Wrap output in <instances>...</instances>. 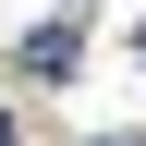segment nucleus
I'll return each mask as SVG.
<instances>
[{
  "label": "nucleus",
  "instance_id": "2",
  "mask_svg": "<svg viewBox=\"0 0 146 146\" xmlns=\"http://www.w3.org/2000/svg\"><path fill=\"white\" fill-rule=\"evenodd\" d=\"M134 61H146V36H134Z\"/></svg>",
  "mask_w": 146,
  "mask_h": 146
},
{
  "label": "nucleus",
  "instance_id": "1",
  "mask_svg": "<svg viewBox=\"0 0 146 146\" xmlns=\"http://www.w3.org/2000/svg\"><path fill=\"white\" fill-rule=\"evenodd\" d=\"M0 146H12V110H0Z\"/></svg>",
  "mask_w": 146,
  "mask_h": 146
}]
</instances>
